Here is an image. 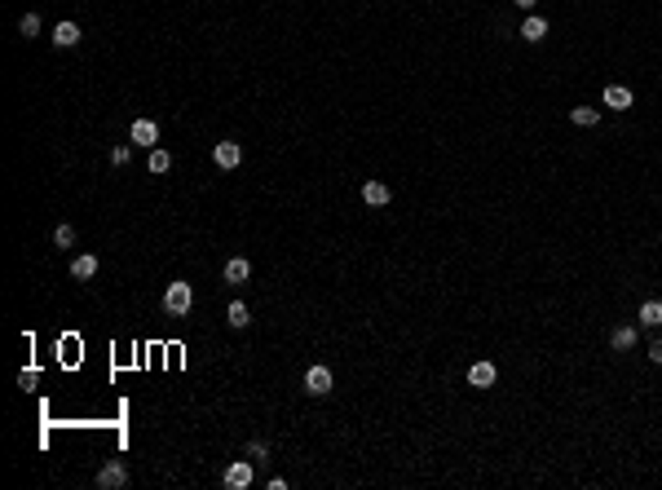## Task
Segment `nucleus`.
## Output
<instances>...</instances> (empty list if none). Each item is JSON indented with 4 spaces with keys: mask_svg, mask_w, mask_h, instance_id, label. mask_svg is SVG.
I'll list each match as a JSON object with an SVG mask.
<instances>
[{
    "mask_svg": "<svg viewBox=\"0 0 662 490\" xmlns=\"http://www.w3.org/2000/svg\"><path fill=\"white\" fill-rule=\"evenodd\" d=\"M600 102L609 106V111H631L636 106V93L627 85H605V93H600Z\"/></svg>",
    "mask_w": 662,
    "mask_h": 490,
    "instance_id": "7",
    "label": "nucleus"
},
{
    "mask_svg": "<svg viewBox=\"0 0 662 490\" xmlns=\"http://www.w3.org/2000/svg\"><path fill=\"white\" fill-rule=\"evenodd\" d=\"M641 327H662V301H645L641 305Z\"/></svg>",
    "mask_w": 662,
    "mask_h": 490,
    "instance_id": "18",
    "label": "nucleus"
},
{
    "mask_svg": "<svg viewBox=\"0 0 662 490\" xmlns=\"http://www.w3.org/2000/svg\"><path fill=\"white\" fill-rule=\"evenodd\" d=\"M570 119H574L579 128H596V124H600V111H596V106H574Z\"/></svg>",
    "mask_w": 662,
    "mask_h": 490,
    "instance_id": "16",
    "label": "nucleus"
},
{
    "mask_svg": "<svg viewBox=\"0 0 662 490\" xmlns=\"http://www.w3.org/2000/svg\"><path fill=\"white\" fill-rule=\"evenodd\" d=\"M190 305H195V288H190V283H182V279L168 283V292H164V309H168V314H173V318H186Z\"/></svg>",
    "mask_w": 662,
    "mask_h": 490,
    "instance_id": "1",
    "label": "nucleus"
},
{
    "mask_svg": "<svg viewBox=\"0 0 662 490\" xmlns=\"http://www.w3.org/2000/svg\"><path fill=\"white\" fill-rule=\"evenodd\" d=\"M495 380H499V367L490 362V358H481V362L468 367V385H473V389H490Z\"/></svg>",
    "mask_w": 662,
    "mask_h": 490,
    "instance_id": "8",
    "label": "nucleus"
},
{
    "mask_svg": "<svg viewBox=\"0 0 662 490\" xmlns=\"http://www.w3.org/2000/svg\"><path fill=\"white\" fill-rule=\"evenodd\" d=\"M225 322H230L234 331H243L247 322H252V309H247L243 301H230V305H225Z\"/></svg>",
    "mask_w": 662,
    "mask_h": 490,
    "instance_id": "15",
    "label": "nucleus"
},
{
    "mask_svg": "<svg viewBox=\"0 0 662 490\" xmlns=\"http://www.w3.org/2000/svg\"><path fill=\"white\" fill-rule=\"evenodd\" d=\"M53 247H62V252H67V247H76V225H67V221L58 225V230H53Z\"/></svg>",
    "mask_w": 662,
    "mask_h": 490,
    "instance_id": "20",
    "label": "nucleus"
},
{
    "mask_svg": "<svg viewBox=\"0 0 662 490\" xmlns=\"http://www.w3.org/2000/svg\"><path fill=\"white\" fill-rule=\"evenodd\" d=\"M534 5H539V0H516V9H525V14H530Z\"/></svg>",
    "mask_w": 662,
    "mask_h": 490,
    "instance_id": "25",
    "label": "nucleus"
},
{
    "mask_svg": "<svg viewBox=\"0 0 662 490\" xmlns=\"http://www.w3.org/2000/svg\"><path fill=\"white\" fill-rule=\"evenodd\" d=\"M40 27H44V22H40V14H35V9H27V14L18 18V35H27V40H35V35H40Z\"/></svg>",
    "mask_w": 662,
    "mask_h": 490,
    "instance_id": "17",
    "label": "nucleus"
},
{
    "mask_svg": "<svg viewBox=\"0 0 662 490\" xmlns=\"http://www.w3.org/2000/svg\"><path fill=\"white\" fill-rule=\"evenodd\" d=\"M128 159H132V146H115V150H111V164H115V168H124Z\"/></svg>",
    "mask_w": 662,
    "mask_h": 490,
    "instance_id": "22",
    "label": "nucleus"
},
{
    "mask_svg": "<svg viewBox=\"0 0 662 490\" xmlns=\"http://www.w3.org/2000/svg\"><path fill=\"white\" fill-rule=\"evenodd\" d=\"M146 168H150V173H168V168H173V155H168L164 146H150V159H146Z\"/></svg>",
    "mask_w": 662,
    "mask_h": 490,
    "instance_id": "19",
    "label": "nucleus"
},
{
    "mask_svg": "<svg viewBox=\"0 0 662 490\" xmlns=\"http://www.w3.org/2000/svg\"><path fill=\"white\" fill-rule=\"evenodd\" d=\"M641 344V327H631V322H618V327L609 331V349L613 353H627V349H636Z\"/></svg>",
    "mask_w": 662,
    "mask_h": 490,
    "instance_id": "4",
    "label": "nucleus"
},
{
    "mask_svg": "<svg viewBox=\"0 0 662 490\" xmlns=\"http://www.w3.org/2000/svg\"><path fill=\"white\" fill-rule=\"evenodd\" d=\"M389 199H393V190H389V182H363V203L367 208H389Z\"/></svg>",
    "mask_w": 662,
    "mask_h": 490,
    "instance_id": "10",
    "label": "nucleus"
},
{
    "mask_svg": "<svg viewBox=\"0 0 662 490\" xmlns=\"http://www.w3.org/2000/svg\"><path fill=\"white\" fill-rule=\"evenodd\" d=\"M93 274H98V256H93V252H84V256H76V261H71V279L89 283Z\"/></svg>",
    "mask_w": 662,
    "mask_h": 490,
    "instance_id": "14",
    "label": "nucleus"
},
{
    "mask_svg": "<svg viewBox=\"0 0 662 490\" xmlns=\"http://www.w3.org/2000/svg\"><path fill=\"white\" fill-rule=\"evenodd\" d=\"M49 40L58 44V49H76V44H80V22H58Z\"/></svg>",
    "mask_w": 662,
    "mask_h": 490,
    "instance_id": "12",
    "label": "nucleus"
},
{
    "mask_svg": "<svg viewBox=\"0 0 662 490\" xmlns=\"http://www.w3.org/2000/svg\"><path fill=\"white\" fill-rule=\"evenodd\" d=\"M212 159H216V168H238V164H243V146H238V141H216Z\"/></svg>",
    "mask_w": 662,
    "mask_h": 490,
    "instance_id": "9",
    "label": "nucleus"
},
{
    "mask_svg": "<svg viewBox=\"0 0 662 490\" xmlns=\"http://www.w3.org/2000/svg\"><path fill=\"white\" fill-rule=\"evenodd\" d=\"M128 137H132V146H159V124L155 119H132V128H128Z\"/></svg>",
    "mask_w": 662,
    "mask_h": 490,
    "instance_id": "6",
    "label": "nucleus"
},
{
    "mask_svg": "<svg viewBox=\"0 0 662 490\" xmlns=\"http://www.w3.org/2000/svg\"><path fill=\"white\" fill-rule=\"evenodd\" d=\"M124 486H128L124 460H106L102 469H98V490H124Z\"/></svg>",
    "mask_w": 662,
    "mask_h": 490,
    "instance_id": "3",
    "label": "nucleus"
},
{
    "mask_svg": "<svg viewBox=\"0 0 662 490\" xmlns=\"http://www.w3.org/2000/svg\"><path fill=\"white\" fill-rule=\"evenodd\" d=\"M265 455H270V441H261V437H252V441H247V460H252V464H256V460H265Z\"/></svg>",
    "mask_w": 662,
    "mask_h": 490,
    "instance_id": "21",
    "label": "nucleus"
},
{
    "mask_svg": "<svg viewBox=\"0 0 662 490\" xmlns=\"http://www.w3.org/2000/svg\"><path fill=\"white\" fill-rule=\"evenodd\" d=\"M221 482H225V490H247L252 486V460H234L230 469L221 473Z\"/></svg>",
    "mask_w": 662,
    "mask_h": 490,
    "instance_id": "5",
    "label": "nucleus"
},
{
    "mask_svg": "<svg viewBox=\"0 0 662 490\" xmlns=\"http://www.w3.org/2000/svg\"><path fill=\"white\" fill-rule=\"evenodd\" d=\"M331 385H336L331 367L314 362V367H309V371H305V393H309V398H327V393H331Z\"/></svg>",
    "mask_w": 662,
    "mask_h": 490,
    "instance_id": "2",
    "label": "nucleus"
},
{
    "mask_svg": "<svg viewBox=\"0 0 662 490\" xmlns=\"http://www.w3.org/2000/svg\"><path fill=\"white\" fill-rule=\"evenodd\" d=\"M221 274H225V283H234V288H238V283H247V279H252V261H247V256H230Z\"/></svg>",
    "mask_w": 662,
    "mask_h": 490,
    "instance_id": "11",
    "label": "nucleus"
},
{
    "mask_svg": "<svg viewBox=\"0 0 662 490\" xmlns=\"http://www.w3.org/2000/svg\"><path fill=\"white\" fill-rule=\"evenodd\" d=\"M543 35H548V18L530 14V18L521 22V40H525V44H539V40H543Z\"/></svg>",
    "mask_w": 662,
    "mask_h": 490,
    "instance_id": "13",
    "label": "nucleus"
},
{
    "mask_svg": "<svg viewBox=\"0 0 662 490\" xmlns=\"http://www.w3.org/2000/svg\"><path fill=\"white\" fill-rule=\"evenodd\" d=\"M35 380H40V371H35V367H22V376H18V385H22V389H31V385H35Z\"/></svg>",
    "mask_w": 662,
    "mask_h": 490,
    "instance_id": "23",
    "label": "nucleus"
},
{
    "mask_svg": "<svg viewBox=\"0 0 662 490\" xmlns=\"http://www.w3.org/2000/svg\"><path fill=\"white\" fill-rule=\"evenodd\" d=\"M649 362L662 367V340H649Z\"/></svg>",
    "mask_w": 662,
    "mask_h": 490,
    "instance_id": "24",
    "label": "nucleus"
}]
</instances>
